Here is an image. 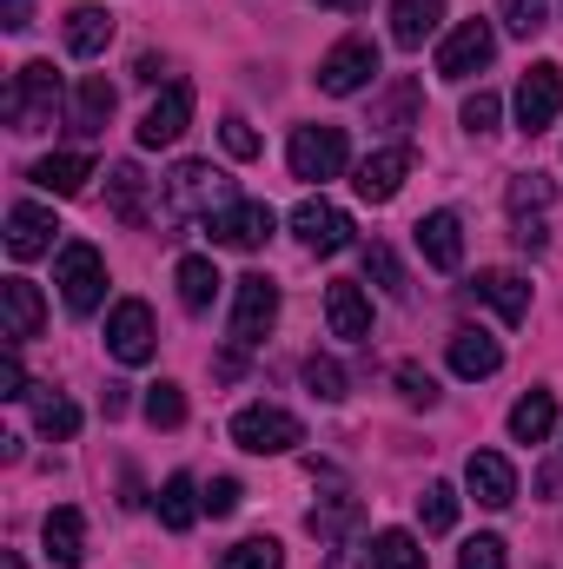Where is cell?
<instances>
[{
  "instance_id": "7a4b0ae2",
  "label": "cell",
  "mask_w": 563,
  "mask_h": 569,
  "mask_svg": "<svg viewBox=\"0 0 563 569\" xmlns=\"http://www.w3.org/2000/svg\"><path fill=\"white\" fill-rule=\"evenodd\" d=\"M53 284H60L67 311H73V318H87V311H100V298H107V259H100L87 239H73V246H60Z\"/></svg>"
},
{
  "instance_id": "9c48e42d",
  "label": "cell",
  "mask_w": 563,
  "mask_h": 569,
  "mask_svg": "<svg viewBox=\"0 0 563 569\" xmlns=\"http://www.w3.org/2000/svg\"><path fill=\"white\" fill-rule=\"evenodd\" d=\"M285 159H292V179H338L345 172V133L338 127H298Z\"/></svg>"
},
{
  "instance_id": "ee69618b",
  "label": "cell",
  "mask_w": 563,
  "mask_h": 569,
  "mask_svg": "<svg viewBox=\"0 0 563 569\" xmlns=\"http://www.w3.org/2000/svg\"><path fill=\"white\" fill-rule=\"evenodd\" d=\"M219 140H226V152H233V159H253V152H259V133H253L239 113H226V120H219Z\"/></svg>"
},
{
  "instance_id": "ffe728a7",
  "label": "cell",
  "mask_w": 563,
  "mask_h": 569,
  "mask_svg": "<svg viewBox=\"0 0 563 569\" xmlns=\"http://www.w3.org/2000/svg\"><path fill=\"white\" fill-rule=\"evenodd\" d=\"M471 291H477L504 325H524V318H531V279H524V272H477Z\"/></svg>"
},
{
  "instance_id": "3957f363",
  "label": "cell",
  "mask_w": 563,
  "mask_h": 569,
  "mask_svg": "<svg viewBox=\"0 0 563 569\" xmlns=\"http://www.w3.org/2000/svg\"><path fill=\"white\" fill-rule=\"evenodd\" d=\"M233 443L253 450V457H285V450L305 443V425H298L292 411H279V405H246V411L233 418Z\"/></svg>"
},
{
  "instance_id": "6da1fadb",
  "label": "cell",
  "mask_w": 563,
  "mask_h": 569,
  "mask_svg": "<svg viewBox=\"0 0 563 569\" xmlns=\"http://www.w3.org/2000/svg\"><path fill=\"white\" fill-rule=\"evenodd\" d=\"M7 127L13 133H47L53 127V113H60V73H53V60H27L13 80H7Z\"/></svg>"
},
{
  "instance_id": "f6af8a7d",
  "label": "cell",
  "mask_w": 563,
  "mask_h": 569,
  "mask_svg": "<svg viewBox=\"0 0 563 569\" xmlns=\"http://www.w3.org/2000/svg\"><path fill=\"white\" fill-rule=\"evenodd\" d=\"M497 113H504V107H497V93H471V100H464V133H491V127H497Z\"/></svg>"
},
{
  "instance_id": "cb8c5ba5",
  "label": "cell",
  "mask_w": 563,
  "mask_h": 569,
  "mask_svg": "<svg viewBox=\"0 0 563 569\" xmlns=\"http://www.w3.org/2000/svg\"><path fill=\"white\" fill-rule=\"evenodd\" d=\"M497 365H504V345H497L491 331H471V325L451 331V371H457V378H491Z\"/></svg>"
},
{
  "instance_id": "7402d4cb",
  "label": "cell",
  "mask_w": 563,
  "mask_h": 569,
  "mask_svg": "<svg viewBox=\"0 0 563 569\" xmlns=\"http://www.w3.org/2000/svg\"><path fill=\"white\" fill-rule=\"evenodd\" d=\"M40 537H47V557H53L60 569H80V563H87V517H80L73 503L47 510V530H40Z\"/></svg>"
},
{
  "instance_id": "ac0fdd59",
  "label": "cell",
  "mask_w": 563,
  "mask_h": 569,
  "mask_svg": "<svg viewBox=\"0 0 563 569\" xmlns=\"http://www.w3.org/2000/svg\"><path fill=\"white\" fill-rule=\"evenodd\" d=\"M53 232H60V226H53L47 206H13V212H7V252H13L20 266H27V259H47V252H53Z\"/></svg>"
},
{
  "instance_id": "d6986e66",
  "label": "cell",
  "mask_w": 563,
  "mask_h": 569,
  "mask_svg": "<svg viewBox=\"0 0 563 569\" xmlns=\"http://www.w3.org/2000/svg\"><path fill=\"white\" fill-rule=\"evenodd\" d=\"M325 325H332V338H372V305H365V291L352 279L325 284Z\"/></svg>"
},
{
  "instance_id": "bcb514c9",
  "label": "cell",
  "mask_w": 563,
  "mask_h": 569,
  "mask_svg": "<svg viewBox=\"0 0 563 569\" xmlns=\"http://www.w3.org/2000/svg\"><path fill=\"white\" fill-rule=\"evenodd\" d=\"M0 398H33L27 365H20V345H7V358H0Z\"/></svg>"
},
{
  "instance_id": "8d00e7d4",
  "label": "cell",
  "mask_w": 563,
  "mask_h": 569,
  "mask_svg": "<svg viewBox=\"0 0 563 569\" xmlns=\"http://www.w3.org/2000/svg\"><path fill=\"white\" fill-rule=\"evenodd\" d=\"M504 199H511V219H537V212L551 206V179H544V172H517Z\"/></svg>"
},
{
  "instance_id": "44dd1931",
  "label": "cell",
  "mask_w": 563,
  "mask_h": 569,
  "mask_svg": "<svg viewBox=\"0 0 563 569\" xmlns=\"http://www.w3.org/2000/svg\"><path fill=\"white\" fill-rule=\"evenodd\" d=\"M27 179H33L40 192H53V199H73V192H87L93 159H87V152H47V159H33Z\"/></svg>"
},
{
  "instance_id": "603a6c76",
  "label": "cell",
  "mask_w": 563,
  "mask_h": 569,
  "mask_svg": "<svg viewBox=\"0 0 563 569\" xmlns=\"http://www.w3.org/2000/svg\"><path fill=\"white\" fill-rule=\"evenodd\" d=\"M113 107H120V93H113V80L107 73H87L80 80V93H73V133H107V120H113Z\"/></svg>"
},
{
  "instance_id": "5b68a950",
  "label": "cell",
  "mask_w": 563,
  "mask_h": 569,
  "mask_svg": "<svg viewBox=\"0 0 563 569\" xmlns=\"http://www.w3.org/2000/svg\"><path fill=\"white\" fill-rule=\"evenodd\" d=\"M372 73H378V40H365V33H352V40H338L325 60H318V93H332V100H345V93H358V87H372Z\"/></svg>"
},
{
  "instance_id": "b9f144b4",
  "label": "cell",
  "mask_w": 563,
  "mask_h": 569,
  "mask_svg": "<svg viewBox=\"0 0 563 569\" xmlns=\"http://www.w3.org/2000/svg\"><path fill=\"white\" fill-rule=\"evenodd\" d=\"M398 398L418 405V411H431V405H437V378L418 371V365H398Z\"/></svg>"
},
{
  "instance_id": "f907efd6",
  "label": "cell",
  "mask_w": 563,
  "mask_h": 569,
  "mask_svg": "<svg viewBox=\"0 0 563 569\" xmlns=\"http://www.w3.org/2000/svg\"><path fill=\"white\" fill-rule=\"evenodd\" d=\"M0 569H20V557H0Z\"/></svg>"
},
{
  "instance_id": "9a60e30c",
  "label": "cell",
  "mask_w": 563,
  "mask_h": 569,
  "mask_svg": "<svg viewBox=\"0 0 563 569\" xmlns=\"http://www.w3.org/2000/svg\"><path fill=\"white\" fill-rule=\"evenodd\" d=\"M186 127H192V87L166 80V93L146 107V120H140V146H172Z\"/></svg>"
},
{
  "instance_id": "f35d334b",
  "label": "cell",
  "mask_w": 563,
  "mask_h": 569,
  "mask_svg": "<svg viewBox=\"0 0 563 569\" xmlns=\"http://www.w3.org/2000/svg\"><path fill=\"white\" fill-rule=\"evenodd\" d=\"M345 523H358V497H338V503H325V510H312V517H305V530H312L318 543H325V537H338Z\"/></svg>"
},
{
  "instance_id": "5bb4252c",
  "label": "cell",
  "mask_w": 563,
  "mask_h": 569,
  "mask_svg": "<svg viewBox=\"0 0 563 569\" xmlns=\"http://www.w3.org/2000/svg\"><path fill=\"white\" fill-rule=\"evenodd\" d=\"M405 179H412V146L398 140V146H378V152L358 166V179H352V186H358V199H365V206H385V199H398V186H405Z\"/></svg>"
},
{
  "instance_id": "f546056e",
  "label": "cell",
  "mask_w": 563,
  "mask_h": 569,
  "mask_svg": "<svg viewBox=\"0 0 563 569\" xmlns=\"http://www.w3.org/2000/svg\"><path fill=\"white\" fill-rule=\"evenodd\" d=\"M172 279H179V305H186V311H206V305L219 298V284H226L213 259H179V272H172Z\"/></svg>"
},
{
  "instance_id": "8fae6325",
  "label": "cell",
  "mask_w": 563,
  "mask_h": 569,
  "mask_svg": "<svg viewBox=\"0 0 563 569\" xmlns=\"http://www.w3.org/2000/svg\"><path fill=\"white\" fill-rule=\"evenodd\" d=\"M292 232H298L305 252H318V259H332V252L352 246V219H345L332 199H305V206H292Z\"/></svg>"
},
{
  "instance_id": "484cf974",
  "label": "cell",
  "mask_w": 563,
  "mask_h": 569,
  "mask_svg": "<svg viewBox=\"0 0 563 569\" xmlns=\"http://www.w3.org/2000/svg\"><path fill=\"white\" fill-rule=\"evenodd\" d=\"M107 192H113V219H120V226H146V172L134 159H120V166L107 172Z\"/></svg>"
},
{
  "instance_id": "4dcf8cb0",
  "label": "cell",
  "mask_w": 563,
  "mask_h": 569,
  "mask_svg": "<svg viewBox=\"0 0 563 569\" xmlns=\"http://www.w3.org/2000/svg\"><path fill=\"white\" fill-rule=\"evenodd\" d=\"M372 569H424V550L412 530H378L372 537Z\"/></svg>"
},
{
  "instance_id": "7dc6e473",
  "label": "cell",
  "mask_w": 563,
  "mask_h": 569,
  "mask_svg": "<svg viewBox=\"0 0 563 569\" xmlns=\"http://www.w3.org/2000/svg\"><path fill=\"white\" fill-rule=\"evenodd\" d=\"M239 497H246V490H239V477H213V483H206V510H213V517H233V510H239Z\"/></svg>"
},
{
  "instance_id": "83f0119b",
  "label": "cell",
  "mask_w": 563,
  "mask_h": 569,
  "mask_svg": "<svg viewBox=\"0 0 563 569\" xmlns=\"http://www.w3.org/2000/svg\"><path fill=\"white\" fill-rule=\"evenodd\" d=\"M551 430H557V398L551 391H531V398L511 405V437L517 443H544Z\"/></svg>"
},
{
  "instance_id": "ba28073f",
  "label": "cell",
  "mask_w": 563,
  "mask_h": 569,
  "mask_svg": "<svg viewBox=\"0 0 563 569\" xmlns=\"http://www.w3.org/2000/svg\"><path fill=\"white\" fill-rule=\"evenodd\" d=\"M557 113H563V67L557 60H537L517 80V127L524 133H544V127H557Z\"/></svg>"
},
{
  "instance_id": "e575fe53",
  "label": "cell",
  "mask_w": 563,
  "mask_h": 569,
  "mask_svg": "<svg viewBox=\"0 0 563 569\" xmlns=\"http://www.w3.org/2000/svg\"><path fill=\"white\" fill-rule=\"evenodd\" d=\"M365 279H378V291H385V298H412L405 266H398V259H392V246H378V239L365 246Z\"/></svg>"
},
{
  "instance_id": "74e56055",
  "label": "cell",
  "mask_w": 563,
  "mask_h": 569,
  "mask_svg": "<svg viewBox=\"0 0 563 569\" xmlns=\"http://www.w3.org/2000/svg\"><path fill=\"white\" fill-rule=\"evenodd\" d=\"M418 120V80H398L392 93H385V107H378V127H392V133H405Z\"/></svg>"
},
{
  "instance_id": "8992f818",
  "label": "cell",
  "mask_w": 563,
  "mask_h": 569,
  "mask_svg": "<svg viewBox=\"0 0 563 569\" xmlns=\"http://www.w3.org/2000/svg\"><path fill=\"white\" fill-rule=\"evenodd\" d=\"M233 206V186L206 166V159H186L172 179H166V212L186 219V212H226Z\"/></svg>"
},
{
  "instance_id": "277c9868",
  "label": "cell",
  "mask_w": 563,
  "mask_h": 569,
  "mask_svg": "<svg viewBox=\"0 0 563 569\" xmlns=\"http://www.w3.org/2000/svg\"><path fill=\"white\" fill-rule=\"evenodd\" d=\"M491 60H497L491 20H457V27L444 33V47H437V80H471V73H484Z\"/></svg>"
},
{
  "instance_id": "e0dca14e",
  "label": "cell",
  "mask_w": 563,
  "mask_h": 569,
  "mask_svg": "<svg viewBox=\"0 0 563 569\" xmlns=\"http://www.w3.org/2000/svg\"><path fill=\"white\" fill-rule=\"evenodd\" d=\"M0 318H7V345L40 338V325H47L40 284H33V279H0Z\"/></svg>"
},
{
  "instance_id": "1f68e13d",
  "label": "cell",
  "mask_w": 563,
  "mask_h": 569,
  "mask_svg": "<svg viewBox=\"0 0 563 569\" xmlns=\"http://www.w3.org/2000/svg\"><path fill=\"white\" fill-rule=\"evenodd\" d=\"M146 425L152 430H179L186 425V391H179V385H172V378H159V385H146Z\"/></svg>"
},
{
  "instance_id": "7bdbcfd3",
  "label": "cell",
  "mask_w": 563,
  "mask_h": 569,
  "mask_svg": "<svg viewBox=\"0 0 563 569\" xmlns=\"http://www.w3.org/2000/svg\"><path fill=\"white\" fill-rule=\"evenodd\" d=\"M457 569H504V537H471L457 550Z\"/></svg>"
},
{
  "instance_id": "30bf717a",
  "label": "cell",
  "mask_w": 563,
  "mask_h": 569,
  "mask_svg": "<svg viewBox=\"0 0 563 569\" xmlns=\"http://www.w3.org/2000/svg\"><path fill=\"white\" fill-rule=\"evenodd\" d=\"M273 325H279V284L266 279V272H246L239 279V298H233V338L239 345H259Z\"/></svg>"
},
{
  "instance_id": "7c38bea8",
  "label": "cell",
  "mask_w": 563,
  "mask_h": 569,
  "mask_svg": "<svg viewBox=\"0 0 563 569\" xmlns=\"http://www.w3.org/2000/svg\"><path fill=\"white\" fill-rule=\"evenodd\" d=\"M273 206H259V199H233L226 212H213V239L219 246H233V252H259L266 239H273Z\"/></svg>"
},
{
  "instance_id": "f1b7e54d",
  "label": "cell",
  "mask_w": 563,
  "mask_h": 569,
  "mask_svg": "<svg viewBox=\"0 0 563 569\" xmlns=\"http://www.w3.org/2000/svg\"><path fill=\"white\" fill-rule=\"evenodd\" d=\"M444 20V0H392V40L398 47H424V33Z\"/></svg>"
},
{
  "instance_id": "836d02e7",
  "label": "cell",
  "mask_w": 563,
  "mask_h": 569,
  "mask_svg": "<svg viewBox=\"0 0 563 569\" xmlns=\"http://www.w3.org/2000/svg\"><path fill=\"white\" fill-rule=\"evenodd\" d=\"M219 569H285V550L279 537H246V543H233L219 557Z\"/></svg>"
},
{
  "instance_id": "4316f807",
  "label": "cell",
  "mask_w": 563,
  "mask_h": 569,
  "mask_svg": "<svg viewBox=\"0 0 563 569\" xmlns=\"http://www.w3.org/2000/svg\"><path fill=\"white\" fill-rule=\"evenodd\" d=\"M199 510H206V497H199L192 477H166V483H159V523H166V530H192Z\"/></svg>"
},
{
  "instance_id": "ab89813d",
  "label": "cell",
  "mask_w": 563,
  "mask_h": 569,
  "mask_svg": "<svg viewBox=\"0 0 563 569\" xmlns=\"http://www.w3.org/2000/svg\"><path fill=\"white\" fill-rule=\"evenodd\" d=\"M497 13H504V27H511V33H524V40H531V33L551 20V0H497Z\"/></svg>"
},
{
  "instance_id": "60d3db41",
  "label": "cell",
  "mask_w": 563,
  "mask_h": 569,
  "mask_svg": "<svg viewBox=\"0 0 563 569\" xmlns=\"http://www.w3.org/2000/svg\"><path fill=\"white\" fill-rule=\"evenodd\" d=\"M305 385H312V398H345V371L332 365V358H305Z\"/></svg>"
},
{
  "instance_id": "2e32d148",
  "label": "cell",
  "mask_w": 563,
  "mask_h": 569,
  "mask_svg": "<svg viewBox=\"0 0 563 569\" xmlns=\"http://www.w3.org/2000/svg\"><path fill=\"white\" fill-rule=\"evenodd\" d=\"M412 239H418L424 266H437V272L464 266V226H457V212H424L418 226H412Z\"/></svg>"
},
{
  "instance_id": "d4e9b609",
  "label": "cell",
  "mask_w": 563,
  "mask_h": 569,
  "mask_svg": "<svg viewBox=\"0 0 563 569\" xmlns=\"http://www.w3.org/2000/svg\"><path fill=\"white\" fill-rule=\"evenodd\" d=\"M107 40H113V13H107V7H73V13H67V53H73V60L107 53Z\"/></svg>"
},
{
  "instance_id": "d590c367",
  "label": "cell",
  "mask_w": 563,
  "mask_h": 569,
  "mask_svg": "<svg viewBox=\"0 0 563 569\" xmlns=\"http://www.w3.org/2000/svg\"><path fill=\"white\" fill-rule=\"evenodd\" d=\"M418 523H424V537H444V530L457 523V490H451V483H431L418 497Z\"/></svg>"
},
{
  "instance_id": "52a82bcc",
  "label": "cell",
  "mask_w": 563,
  "mask_h": 569,
  "mask_svg": "<svg viewBox=\"0 0 563 569\" xmlns=\"http://www.w3.org/2000/svg\"><path fill=\"white\" fill-rule=\"evenodd\" d=\"M107 351H113L120 365H146V358L159 351V325H152V305H146V298H120V305L107 311Z\"/></svg>"
},
{
  "instance_id": "681fc988",
  "label": "cell",
  "mask_w": 563,
  "mask_h": 569,
  "mask_svg": "<svg viewBox=\"0 0 563 569\" xmlns=\"http://www.w3.org/2000/svg\"><path fill=\"white\" fill-rule=\"evenodd\" d=\"M318 7H332V13H358V7H372V0H318Z\"/></svg>"
},
{
  "instance_id": "4fadbf2b",
  "label": "cell",
  "mask_w": 563,
  "mask_h": 569,
  "mask_svg": "<svg viewBox=\"0 0 563 569\" xmlns=\"http://www.w3.org/2000/svg\"><path fill=\"white\" fill-rule=\"evenodd\" d=\"M464 490H471L484 510H511V503H517V470H511V457H497V450H471V463H464Z\"/></svg>"
},
{
  "instance_id": "c3c4849f",
  "label": "cell",
  "mask_w": 563,
  "mask_h": 569,
  "mask_svg": "<svg viewBox=\"0 0 563 569\" xmlns=\"http://www.w3.org/2000/svg\"><path fill=\"white\" fill-rule=\"evenodd\" d=\"M0 27H13V33L33 27V0H7V7H0Z\"/></svg>"
},
{
  "instance_id": "d6a6232c",
  "label": "cell",
  "mask_w": 563,
  "mask_h": 569,
  "mask_svg": "<svg viewBox=\"0 0 563 569\" xmlns=\"http://www.w3.org/2000/svg\"><path fill=\"white\" fill-rule=\"evenodd\" d=\"M33 425L47 430V437H73L80 430V411L60 398V391H47V385H33Z\"/></svg>"
}]
</instances>
